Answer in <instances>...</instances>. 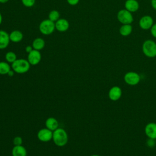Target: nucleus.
I'll return each instance as SVG.
<instances>
[{"label": "nucleus", "mask_w": 156, "mask_h": 156, "mask_svg": "<svg viewBox=\"0 0 156 156\" xmlns=\"http://www.w3.org/2000/svg\"><path fill=\"white\" fill-rule=\"evenodd\" d=\"M41 59V55L39 51L32 49L30 51L27 57V60L32 65H36L40 63Z\"/></svg>", "instance_id": "8"}, {"label": "nucleus", "mask_w": 156, "mask_h": 156, "mask_svg": "<svg viewBox=\"0 0 156 156\" xmlns=\"http://www.w3.org/2000/svg\"><path fill=\"white\" fill-rule=\"evenodd\" d=\"M146 135L151 139H156V123L149 122L146 124L144 128Z\"/></svg>", "instance_id": "11"}, {"label": "nucleus", "mask_w": 156, "mask_h": 156, "mask_svg": "<svg viewBox=\"0 0 156 156\" xmlns=\"http://www.w3.org/2000/svg\"><path fill=\"white\" fill-rule=\"evenodd\" d=\"M132 32V26L130 24H123L119 28V34L122 36H128Z\"/></svg>", "instance_id": "19"}, {"label": "nucleus", "mask_w": 156, "mask_h": 156, "mask_svg": "<svg viewBox=\"0 0 156 156\" xmlns=\"http://www.w3.org/2000/svg\"><path fill=\"white\" fill-rule=\"evenodd\" d=\"M2 15H1V14L0 13V24L2 23Z\"/></svg>", "instance_id": "32"}, {"label": "nucleus", "mask_w": 156, "mask_h": 156, "mask_svg": "<svg viewBox=\"0 0 156 156\" xmlns=\"http://www.w3.org/2000/svg\"><path fill=\"white\" fill-rule=\"evenodd\" d=\"M155 140L154 139H151V138H149V140L147 141V144L148 146L151 147H152L155 146V141H154Z\"/></svg>", "instance_id": "26"}, {"label": "nucleus", "mask_w": 156, "mask_h": 156, "mask_svg": "<svg viewBox=\"0 0 156 156\" xmlns=\"http://www.w3.org/2000/svg\"><path fill=\"white\" fill-rule=\"evenodd\" d=\"M52 140L54 144L59 147L64 146L66 144L68 136L66 132L62 128H57L52 133Z\"/></svg>", "instance_id": "1"}, {"label": "nucleus", "mask_w": 156, "mask_h": 156, "mask_svg": "<svg viewBox=\"0 0 156 156\" xmlns=\"http://www.w3.org/2000/svg\"><path fill=\"white\" fill-rule=\"evenodd\" d=\"M7 74H8V76H9L10 77H12V76H13V74H14V71L13 70H10L9 71V72L7 73Z\"/></svg>", "instance_id": "30"}, {"label": "nucleus", "mask_w": 156, "mask_h": 156, "mask_svg": "<svg viewBox=\"0 0 156 156\" xmlns=\"http://www.w3.org/2000/svg\"><path fill=\"white\" fill-rule=\"evenodd\" d=\"M151 33L152 35L154 37L156 38V23L154 24L152 26L151 28Z\"/></svg>", "instance_id": "25"}, {"label": "nucleus", "mask_w": 156, "mask_h": 156, "mask_svg": "<svg viewBox=\"0 0 156 156\" xmlns=\"http://www.w3.org/2000/svg\"><path fill=\"white\" fill-rule=\"evenodd\" d=\"M122 90L118 86L112 87L108 91V98L112 101H117L122 96Z\"/></svg>", "instance_id": "9"}, {"label": "nucleus", "mask_w": 156, "mask_h": 156, "mask_svg": "<svg viewBox=\"0 0 156 156\" xmlns=\"http://www.w3.org/2000/svg\"><path fill=\"white\" fill-rule=\"evenodd\" d=\"M10 41L9 35L4 30H0V49L7 48Z\"/></svg>", "instance_id": "13"}, {"label": "nucleus", "mask_w": 156, "mask_h": 156, "mask_svg": "<svg viewBox=\"0 0 156 156\" xmlns=\"http://www.w3.org/2000/svg\"><path fill=\"white\" fill-rule=\"evenodd\" d=\"M12 156H27V151L26 148L22 146H15L12 151Z\"/></svg>", "instance_id": "16"}, {"label": "nucleus", "mask_w": 156, "mask_h": 156, "mask_svg": "<svg viewBox=\"0 0 156 156\" xmlns=\"http://www.w3.org/2000/svg\"><path fill=\"white\" fill-rule=\"evenodd\" d=\"M68 21L63 18L58 19L55 23V29L60 32H65L69 28Z\"/></svg>", "instance_id": "12"}, {"label": "nucleus", "mask_w": 156, "mask_h": 156, "mask_svg": "<svg viewBox=\"0 0 156 156\" xmlns=\"http://www.w3.org/2000/svg\"><path fill=\"white\" fill-rule=\"evenodd\" d=\"M55 29L54 22L50 20H44L41 22L39 26L40 31L44 35L51 34Z\"/></svg>", "instance_id": "4"}, {"label": "nucleus", "mask_w": 156, "mask_h": 156, "mask_svg": "<svg viewBox=\"0 0 156 156\" xmlns=\"http://www.w3.org/2000/svg\"><path fill=\"white\" fill-rule=\"evenodd\" d=\"M143 54L147 57L153 58L156 57V43L151 40H146L142 46Z\"/></svg>", "instance_id": "3"}, {"label": "nucleus", "mask_w": 156, "mask_h": 156, "mask_svg": "<svg viewBox=\"0 0 156 156\" xmlns=\"http://www.w3.org/2000/svg\"><path fill=\"white\" fill-rule=\"evenodd\" d=\"M124 80L129 85H136L140 81V76L136 72L129 71L125 74Z\"/></svg>", "instance_id": "6"}, {"label": "nucleus", "mask_w": 156, "mask_h": 156, "mask_svg": "<svg viewBox=\"0 0 156 156\" xmlns=\"http://www.w3.org/2000/svg\"><path fill=\"white\" fill-rule=\"evenodd\" d=\"M117 18L122 24H130L133 21V18L131 12L126 9L120 10L118 12Z\"/></svg>", "instance_id": "5"}, {"label": "nucleus", "mask_w": 156, "mask_h": 156, "mask_svg": "<svg viewBox=\"0 0 156 156\" xmlns=\"http://www.w3.org/2000/svg\"><path fill=\"white\" fill-rule=\"evenodd\" d=\"M5 60L9 62V63H13L16 59V55L15 54V52H12V51H9L8 52L6 53L5 56Z\"/></svg>", "instance_id": "22"}, {"label": "nucleus", "mask_w": 156, "mask_h": 156, "mask_svg": "<svg viewBox=\"0 0 156 156\" xmlns=\"http://www.w3.org/2000/svg\"><path fill=\"white\" fill-rule=\"evenodd\" d=\"M91 156H100V155H96V154H94V155H91Z\"/></svg>", "instance_id": "33"}, {"label": "nucleus", "mask_w": 156, "mask_h": 156, "mask_svg": "<svg viewBox=\"0 0 156 156\" xmlns=\"http://www.w3.org/2000/svg\"><path fill=\"white\" fill-rule=\"evenodd\" d=\"M45 126L47 129L53 132L55 129L58 128V121L55 118L50 117L46 120Z\"/></svg>", "instance_id": "15"}, {"label": "nucleus", "mask_w": 156, "mask_h": 156, "mask_svg": "<svg viewBox=\"0 0 156 156\" xmlns=\"http://www.w3.org/2000/svg\"><path fill=\"white\" fill-rule=\"evenodd\" d=\"M10 70V66L7 62H0V74H7Z\"/></svg>", "instance_id": "20"}, {"label": "nucleus", "mask_w": 156, "mask_h": 156, "mask_svg": "<svg viewBox=\"0 0 156 156\" xmlns=\"http://www.w3.org/2000/svg\"><path fill=\"white\" fill-rule=\"evenodd\" d=\"M32 51V46H27L26 48V51L27 52H28V53H29L30 51Z\"/></svg>", "instance_id": "29"}, {"label": "nucleus", "mask_w": 156, "mask_h": 156, "mask_svg": "<svg viewBox=\"0 0 156 156\" xmlns=\"http://www.w3.org/2000/svg\"><path fill=\"white\" fill-rule=\"evenodd\" d=\"M60 18V13L57 10H54L50 12L49 14V20L53 22H56Z\"/></svg>", "instance_id": "21"}, {"label": "nucleus", "mask_w": 156, "mask_h": 156, "mask_svg": "<svg viewBox=\"0 0 156 156\" xmlns=\"http://www.w3.org/2000/svg\"><path fill=\"white\" fill-rule=\"evenodd\" d=\"M9 0H0V2L1 3H5L8 1Z\"/></svg>", "instance_id": "31"}, {"label": "nucleus", "mask_w": 156, "mask_h": 156, "mask_svg": "<svg viewBox=\"0 0 156 156\" xmlns=\"http://www.w3.org/2000/svg\"><path fill=\"white\" fill-rule=\"evenodd\" d=\"M21 1L23 5L27 7H32L35 2V0H21Z\"/></svg>", "instance_id": "23"}, {"label": "nucleus", "mask_w": 156, "mask_h": 156, "mask_svg": "<svg viewBox=\"0 0 156 156\" xmlns=\"http://www.w3.org/2000/svg\"><path fill=\"white\" fill-rule=\"evenodd\" d=\"M53 132L47 128H43L40 129L37 133V137L38 140L43 142L49 141L52 139Z\"/></svg>", "instance_id": "7"}, {"label": "nucleus", "mask_w": 156, "mask_h": 156, "mask_svg": "<svg viewBox=\"0 0 156 156\" xmlns=\"http://www.w3.org/2000/svg\"><path fill=\"white\" fill-rule=\"evenodd\" d=\"M151 5L156 10V0H151Z\"/></svg>", "instance_id": "28"}, {"label": "nucleus", "mask_w": 156, "mask_h": 156, "mask_svg": "<svg viewBox=\"0 0 156 156\" xmlns=\"http://www.w3.org/2000/svg\"><path fill=\"white\" fill-rule=\"evenodd\" d=\"M30 64L28 60L23 58L16 59L12 63V68L14 72L18 74H23L27 73L30 69Z\"/></svg>", "instance_id": "2"}, {"label": "nucleus", "mask_w": 156, "mask_h": 156, "mask_svg": "<svg viewBox=\"0 0 156 156\" xmlns=\"http://www.w3.org/2000/svg\"><path fill=\"white\" fill-rule=\"evenodd\" d=\"M124 6L126 9L131 13L136 12L139 9V4L136 0H127Z\"/></svg>", "instance_id": "14"}, {"label": "nucleus", "mask_w": 156, "mask_h": 156, "mask_svg": "<svg viewBox=\"0 0 156 156\" xmlns=\"http://www.w3.org/2000/svg\"><path fill=\"white\" fill-rule=\"evenodd\" d=\"M13 144H14L15 146L22 145V143H23L22 138H21V136H15V137L13 138Z\"/></svg>", "instance_id": "24"}, {"label": "nucleus", "mask_w": 156, "mask_h": 156, "mask_svg": "<svg viewBox=\"0 0 156 156\" xmlns=\"http://www.w3.org/2000/svg\"><path fill=\"white\" fill-rule=\"evenodd\" d=\"M154 21L152 18L149 15H145L141 17L139 21V26L143 30H147L151 28Z\"/></svg>", "instance_id": "10"}, {"label": "nucleus", "mask_w": 156, "mask_h": 156, "mask_svg": "<svg viewBox=\"0 0 156 156\" xmlns=\"http://www.w3.org/2000/svg\"><path fill=\"white\" fill-rule=\"evenodd\" d=\"M79 0H67L68 3L71 5H76L79 2Z\"/></svg>", "instance_id": "27"}, {"label": "nucleus", "mask_w": 156, "mask_h": 156, "mask_svg": "<svg viewBox=\"0 0 156 156\" xmlns=\"http://www.w3.org/2000/svg\"><path fill=\"white\" fill-rule=\"evenodd\" d=\"M23 35L22 32L17 30L12 31L9 35L10 40L15 43L20 42V41H21L23 39Z\"/></svg>", "instance_id": "17"}, {"label": "nucleus", "mask_w": 156, "mask_h": 156, "mask_svg": "<svg viewBox=\"0 0 156 156\" xmlns=\"http://www.w3.org/2000/svg\"><path fill=\"white\" fill-rule=\"evenodd\" d=\"M44 45H45V42L44 40L41 38H35L32 43V48H34V49L38 50V51H40L43 49V48L44 47Z\"/></svg>", "instance_id": "18"}]
</instances>
